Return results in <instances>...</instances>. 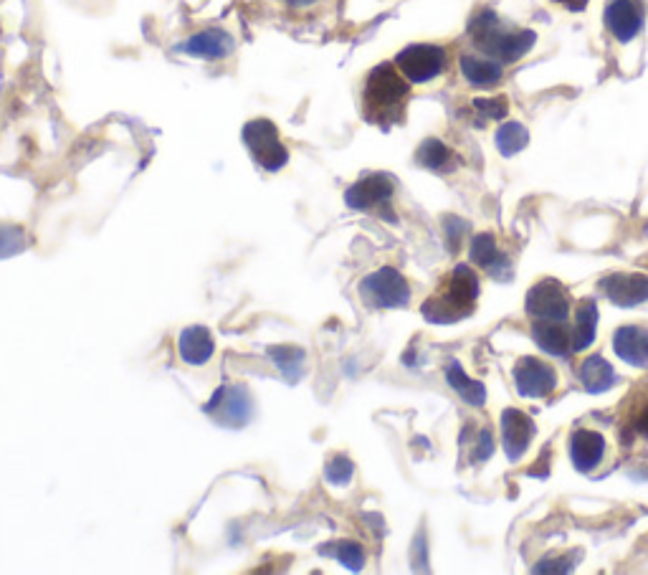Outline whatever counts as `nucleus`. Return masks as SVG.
Listing matches in <instances>:
<instances>
[{
    "label": "nucleus",
    "instance_id": "1",
    "mask_svg": "<svg viewBox=\"0 0 648 575\" xmlns=\"http://www.w3.org/2000/svg\"><path fill=\"white\" fill-rule=\"evenodd\" d=\"M476 299H479V277L471 266L459 264L423 302L421 312L433 325H454L476 310Z\"/></svg>",
    "mask_w": 648,
    "mask_h": 575
},
{
    "label": "nucleus",
    "instance_id": "2",
    "mask_svg": "<svg viewBox=\"0 0 648 575\" xmlns=\"http://www.w3.org/2000/svg\"><path fill=\"white\" fill-rule=\"evenodd\" d=\"M408 79L393 64H380L365 79L362 89V112L373 125H395L403 120L405 102H408Z\"/></svg>",
    "mask_w": 648,
    "mask_h": 575
},
{
    "label": "nucleus",
    "instance_id": "3",
    "mask_svg": "<svg viewBox=\"0 0 648 575\" xmlns=\"http://www.w3.org/2000/svg\"><path fill=\"white\" fill-rule=\"evenodd\" d=\"M471 41L489 59L499 64H514L535 46V31H507L494 11H479L469 23Z\"/></svg>",
    "mask_w": 648,
    "mask_h": 575
},
{
    "label": "nucleus",
    "instance_id": "4",
    "mask_svg": "<svg viewBox=\"0 0 648 575\" xmlns=\"http://www.w3.org/2000/svg\"><path fill=\"white\" fill-rule=\"evenodd\" d=\"M243 142L249 147L251 158L269 173H276L289 163V150L281 142L279 130L271 120H251L243 127Z\"/></svg>",
    "mask_w": 648,
    "mask_h": 575
},
{
    "label": "nucleus",
    "instance_id": "5",
    "mask_svg": "<svg viewBox=\"0 0 648 575\" xmlns=\"http://www.w3.org/2000/svg\"><path fill=\"white\" fill-rule=\"evenodd\" d=\"M360 297L368 307H378V310H393V307H405L411 299V287L405 282L403 274L393 266H383L370 277L362 279Z\"/></svg>",
    "mask_w": 648,
    "mask_h": 575
},
{
    "label": "nucleus",
    "instance_id": "6",
    "mask_svg": "<svg viewBox=\"0 0 648 575\" xmlns=\"http://www.w3.org/2000/svg\"><path fill=\"white\" fill-rule=\"evenodd\" d=\"M395 66L411 84H428L446 69V51L433 44L405 46L395 56Z\"/></svg>",
    "mask_w": 648,
    "mask_h": 575
},
{
    "label": "nucleus",
    "instance_id": "7",
    "mask_svg": "<svg viewBox=\"0 0 648 575\" xmlns=\"http://www.w3.org/2000/svg\"><path fill=\"white\" fill-rule=\"evenodd\" d=\"M524 312L535 320L565 322L570 315V292L557 279H542L524 297Z\"/></svg>",
    "mask_w": 648,
    "mask_h": 575
},
{
    "label": "nucleus",
    "instance_id": "8",
    "mask_svg": "<svg viewBox=\"0 0 648 575\" xmlns=\"http://www.w3.org/2000/svg\"><path fill=\"white\" fill-rule=\"evenodd\" d=\"M251 411H254V401L243 386H221L206 406L208 416L216 418V424L221 426L249 424Z\"/></svg>",
    "mask_w": 648,
    "mask_h": 575
},
{
    "label": "nucleus",
    "instance_id": "9",
    "mask_svg": "<svg viewBox=\"0 0 648 575\" xmlns=\"http://www.w3.org/2000/svg\"><path fill=\"white\" fill-rule=\"evenodd\" d=\"M514 386L522 398H547L557 388V373L552 365L537 358H522L514 365Z\"/></svg>",
    "mask_w": 648,
    "mask_h": 575
},
{
    "label": "nucleus",
    "instance_id": "10",
    "mask_svg": "<svg viewBox=\"0 0 648 575\" xmlns=\"http://www.w3.org/2000/svg\"><path fill=\"white\" fill-rule=\"evenodd\" d=\"M643 23H646L643 0H611L605 6V26L621 44L633 41L643 31Z\"/></svg>",
    "mask_w": 648,
    "mask_h": 575
},
{
    "label": "nucleus",
    "instance_id": "11",
    "mask_svg": "<svg viewBox=\"0 0 648 575\" xmlns=\"http://www.w3.org/2000/svg\"><path fill=\"white\" fill-rule=\"evenodd\" d=\"M390 198H393V180L383 173L365 175L345 193L347 206L355 211H375L380 206H388Z\"/></svg>",
    "mask_w": 648,
    "mask_h": 575
},
{
    "label": "nucleus",
    "instance_id": "12",
    "mask_svg": "<svg viewBox=\"0 0 648 575\" xmlns=\"http://www.w3.org/2000/svg\"><path fill=\"white\" fill-rule=\"evenodd\" d=\"M532 439H535V421L519 408H507L502 413V441L509 462H519Z\"/></svg>",
    "mask_w": 648,
    "mask_h": 575
},
{
    "label": "nucleus",
    "instance_id": "13",
    "mask_svg": "<svg viewBox=\"0 0 648 575\" xmlns=\"http://www.w3.org/2000/svg\"><path fill=\"white\" fill-rule=\"evenodd\" d=\"M600 292L618 307H638L648 302L646 274H611L600 282Z\"/></svg>",
    "mask_w": 648,
    "mask_h": 575
},
{
    "label": "nucleus",
    "instance_id": "14",
    "mask_svg": "<svg viewBox=\"0 0 648 575\" xmlns=\"http://www.w3.org/2000/svg\"><path fill=\"white\" fill-rule=\"evenodd\" d=\"M180 51L188 56H195V59H226L236 51V41H233L231 33H226L223 28H206V31H198L180 46Z\"/></svg>",
    "mask_w": 648,
    "mask_h": 575
},
{
    "label": "nucleus",
    "instance_id": "15",
    "mask_svg": "<svg viewBox=\"0 0 648 575\" xmlns=\"http://www.w3.org/2000/svg\"><path fill=\"white\" fill-rule=\"evenodd\" d=\"M605 456V436L593 429H575L570 436V459L583 474L593 472Z\"/></svg>",
    "mask_w": 648,
    "mask_h": 575
},
{
    "label": "nucleus",
    "instance_id": "16",
    "mask_svg": "<svg viewBox=\"0 0 648 575\" xmlns=\"http://www.w3.org/2000/svg\"><path fill=\"white\" fill-rule=\"evenodd\" d=\"M613 350L633 368H648V327L623 325L613 335Z\"/></svg>",
    "mask_w": 648,
    "mask_h": 575
},
{
    "label": "nucleus",
    "instance_id": "17",
    "mask_svg": "<svg viewBox=\"0 0 648 575\" xmlns=\"http://www.w3.org/2000/svg\"><path fill=\"white\" fill-rule=\"evenodd\" d=\"M532 337L545 353L557 355V358H565L567 353H573V335L562 322L537 320L532 325Z\"/></svg>",
    "mask_w": 648,
    "mask_h": 575
},
{
    "label": "nucleus",
    "instance_id": "18",
    "mask_svg": "<svg viewBox=\"0 0 648 575\" xmlns=\"http://www.w3.org/2000/svg\"><path fill=\"white\" fill-rule=\"evenodd\" d=\"M461 74H464L466 82L476 89H492L502 82L504 69L499 61L494 59H479V56H461Z\"/></svg>",
    "mask_w": 648,
    "mask_h": 575
},
{
    "label": "nucleus",
    "instance_id": "19",
    "mask_svg": "<svg viewBox=\"0 0 648 575\" xmlns=\"http://www.w3.org/2000/svg\"><path fill=\"white\" fill-rule=\"evenodd\" d=\"M178 350L185 363L203 365L211 360L213 350H216V342H213V335L206 327H188V330L180 335Z\"/></svg>",
    "mask_w": 648,
    "mask_h": 575
},
{
    "label": "nucleus",
    "instance_id": "20",
    "mask_svg": "<svg viewBox=\"0 0 648 575\" xmlns=\"http://www.w3.org/2000/svg\"><path fill=\"white\" fill-rule=\"evenodd\" d=\"M580 380L588 393H605L608 388L616 386V373H613L611 363L603 360L600 355H590L580 363Z\"/></svg>",
    "mask_w": 648,
    "mask_h": 575
},
{
    "label": "nucleus",
    "instance_id": "21",
    "mask_svg": "<svg viewBox=\"0 0 648 575\" xmlns=\"http://www.w3.org/2000/svg\"><path fill=\"white\" fill-rule=\"evenodd\" d=\"M595 330H598V307L593 299H583L575 310V325L570 330L573 335V353H580L588 345H593Z\"/></svg>",
    "mask_w": 648,
    "mask_h": 575
},
{
    "label": "nucleus",
    "instance_id": "22",
    "mask_svg": "<svg viewBox=\"0 0 648 575\" xmlns=\"http://www.w3.org/2000/svg\"><path fill=\"white\" fill-rule=\"evenodd\" d=\"M469 256L476 266L486 269V272L494 274V277H502V269L504 264H507V259L499 254L494 236H486V234L474 236L469 246Z\"/></svg>",
    "mask_w": 648,
    "mask_h": 575
},
{
    "label": "nucleus",
    "instance_id": "23",
    "mask_svg": "<svg viewBox=\"0 0 648 575\" xmlns=\"http://www.w3.org/2000/svg\"><path fill=\"white\" fill-rule=\"evenodd\" d=\"M446 380H449V386L454 388L456 393H459L461 398H464L469 406H484L486 403V388L481 386L479 380L469 378V375L461 370L459 360H451L449 368H446Z\"/></svg>",
    "mask_w": 648,
    "mask_h": 575
},
{
    "label": "nucleus",
    "instance_id": "24",
    "mask_svg": "<svg viewBox=\"0 0 648 575\" xmlns=\"http://www.w3.org/2000/svg\"><path fill=\"white\" fill-rule=\"evenodd\" d=\"M623 424L628 426L631 434L648 441V388H638V391L628 398Z\"/></svg>",
    "mask_w": 648,
    "mask_h": 575
},
{
    "label": "nucleus",
    "instance_id": "25",
    "mask_svg": "<svg viewBox=\"0 0 648 575\" xmlns=\"http://www.w3.org/2000/svg\"><path fill=\"white\" fill-rule=\"evenodd\" d=\"M416 160L418 165H423V168L428 170H446L451 168V160H454V155H451V150L446 145H443L441 140H436V137H428V140L421 142V147L416 150Z\"/></svg>",
    "mask_w": 648,
    "mask_h": 575
},
{
    "label": "nucleus",
    "instance_id": "26",
    "mask_svg": "<svg viewBox=\"0 0 648 575\" xmlns=\"http://www.w3.org/2000/svg\"><path fill=\"white\" fill-rule=\"evenodd\" d=\"M527 142H530V132L519 122H504L497 130V150L502 152L504 158H512V155L522 152Z\"/></svg>",
    "mask_w": 648,
    "mask_h": 575
},
{
    "label": "nucleus",
    "instance_id": "27",
    "mask_svg": "<svg viewBox=\"0 0 648 575\" xmlns=\"http://www.w3.org/2000/svg\"><path fill=\"white\" fill-rule=\"evenodd\" d=\"M330 555L340 560V563L350 570H360L362 563H365V553H362V548L357 543H350V540L337 543L335 548L330 550Z\"/></svg>",
    "mask_w": 648,
    "mask_h": 575
},
{
    "label": "nucleus",
    "instance_id": "28",
    "mask_svg": "<svg viewBox=\"0 0 648 575\" xmlns=\"http://www.w3.org/2000/svg\"><path fill=\"white\" fill-rule=\"evenodd\" d=\"M26 246V234L16 226H0V259L8 254H18Z\"/></svg>",
    "mask_w": 648,
    "mask_h": 575
},
{
    "label": "nucleus",
    "instance_id": "29",
    "mask_svg": "<svg viewBox=\"0 0 648 575\" xmlns=\"http://www.w3.org/2000/svg\"><path fill=\"white\" fill-rule=\"evenodd\" d=\"M474 107L479 109L489 120H504L509 112V102L504 97H489V99H474Z\"/></svg>",
    "mask_w": 648,
    "mask_h": 575
},
{
    "label": "nucleus",
    "instance_id": "30",
    "mask_svg": "<svg viewBox=\"0 0 648 575\" xmlns=\"http://www.w3.org/2000/svg\"><path fill=\"white\" fill-rule=\"evenodd\" d=\"M327 479H330L332 484H347L352 479V462L350 459H345V456H335V459H330V464H327Z\"/></svg>",
    "mask_w": 648,
    "mask_h": 575
},
{
    "label": "nucleus",
    "instance_id": "31",
    "mask_svg": "<svg viewBox=\"0 0 648 575\" xmlns=\"http://www.w3.org/2000/svg\"><path fill=\"white\" fill-rule=\"evenodd\" d=\"M443 228H446V239H449V249L451 251H459V244L461 239L466 236V231H469V223H464L461 218H446L443 221Z\"/></svg>",
    "mask_w": 648,
    "mask_h": 575
},
{
    "label": "nucleus",
    "instance_id": "32",
    "mask_svg": "<svg viewBox=\"0 0 648 575\" xmlns=\"http://www.w3.org/2000/svg\"><path fill=\"white\" fill-rule=\"evenodd\" d=\"M573 563L567 558H545L540 565H535V573H570Z\"/></svg>",
    "mask_w": 648,
    "mask_h": 575
},
{
    "label": "nucleus",
    "instance_id": "33",
    "mask_svg": "<svg viewBox=\"0 0 648 575\" xmlns=\"http://www.w3.org/2000/svg\"><path fill=\"white\" fill-rule=\"evenodd\" d=\"M552 3H557V6L567 8V11L573 13H580L585 6H588V0H552Z\"/></svg>",
    "mask_w": 648,
    "mask_h": 575
},
{
    "label": "nucleus",
    "instance_id": "34",
    "mask_svg": "<svg viewBox=\"0 0 648 575\" xmlns=\"http://www.w3.org/2000/svg\"><path fill=\"white\" fill-rule=\"evenodd\" d=\"M292 6H312V3H317V0H289Z\"/></svg>",
    "mask_w": 648,
    "mask_h": 575
}]
</instances>
